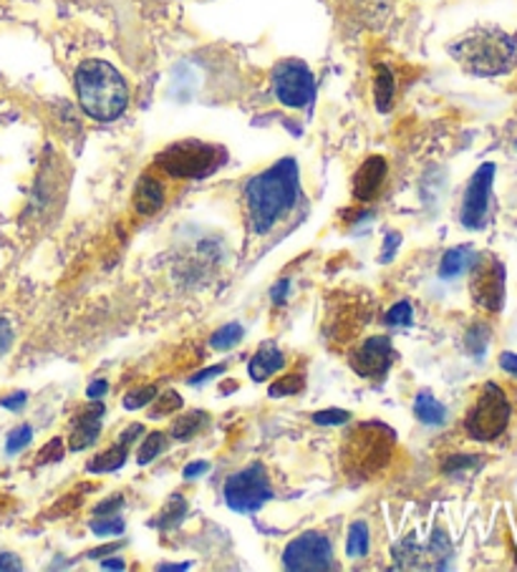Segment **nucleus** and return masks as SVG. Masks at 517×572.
<instances>
[{
	"instance_id": "f257e3e1",
	"label": "nucleus",
	"mask_w": 517,
	"mask_h": 572,
	"mask_svg": "<svg viewBox=\"0 0 517 572\" xmlns=\"http://www.w3.org/2000/svg\"><path fill=\"white\" fill-rule=\"evenodd\" d=\"M298 199V164L280 160L270 170L260 172L245 184V205L252 233L266 235L286 213H291Z\"/></svg>"
},
{
	"instance_id": "f03ea898",
	"label": "nucleus",
	"mask_w": 517,
	"mask_h": 572,
	"mask_svg": "<svg viewBox=\"0 0 517 572\" xmlns=\"http://www.w3.org/2000/svg\"><path fill=\"white\" fill-rule=\"evenodd\" d=\"M76 96L82 109L96 121H114L129 104L125 76L107 61L91 58L76 68Z\"/></svg>"
},
{
	"instance_id": "7ed1b4c3",
	"label": "nucleus",
	"mask_w": 517,
	"mask_h": 572,
	"mask_svg": "<svg viewBox=\"0 0 517 572\" xmlns=\"http://www.w3.org/2000/svg\"><path fill=\"white\" fill-rule=\"evenodd\" d=\"M452 58L475 76L510 74L517 64L515 39L499 29H475L450 46Z\"/></svg>"
},
{
	"instance_id": "20e7f679",
	"label": "nucleus",
	"mask_w": 517,
	"mask_h": 572,
	"mask_svg": "<svg viewBox=\"0 0 517 572\" xmlns=\"http://www.w3.org/2000/svg\"><path fill=\"white\" fill-rule=\"evenodd\" d=\"M394 431L379 421L358 424L344 442V466L352 477L366 479L379 474L394 454Z\"/></svg>"
},
{
	"instance_id": "39448f33",
	"label": "nucleus",
	"mask_w": 517,
	"mask_h": 572,
	"mask_svg": "<svg viewBox=\"0 0 517 572\" xmlns=\"http://www.w3.org/2000/svg\"><path fill=\"white\" fill-rule=\"evenodd\" d=\"M157 164H160V170H164L170 177L205 180L223 164V152L213 144L187 139V142L166 147L164 152L157 157Z\"/></svg>"
},
{
	"instance_id": "423d86ee",
	"label": "nucleus",
	"mask_w": 517,
	"mask_h": 572,
	"mask_svg": "<svg viewBox=\"0 0 517 572\" xmlns=\"http://www.w3.org/2000/svg\"><path fill=\"white\" fill-rule=\"evenodd\" d=\"M510 401L497 384H485L477 396V403L467 413V434L477 442H493L510 424Z\"/></svg>"
},
{
	"instance_id": "0eeeda50",
	"label": "nucleus",
	"mask_w": 517,
	"mask_h": 572,
	"mask_svg": "<svg viewBox=\"0 0 517 572\" xmlns=\"http://www.w3.org/2000/svg\"><path fill=\"white\" fill-rule=\"evenodd\" d=\"M225 499L227 507L235 509V512H258L268 499H273V487H270L266 466L250 464L245 466L243 472L233 474V477L225 482Z\"/></svg>"
},
{
	"instance_id": "6e6552de",
	"label": "nucleus",
	"mask_w": 517,
	"mask_h": 572,
	"mask_svg": "<svg viewBox=\"0 0 517 572\" xmlns=\"http://www.w3.org/2000/svg\"><path fill=\"white\" fill-rule=\"evenodd\" d=\"M472 301L485 311L497 313L505 303V268L495 255H480L470 266Z\"/></svg>"
},
{
	"instance_id": "1a4fd4ad",
	"label": "nucleus",
	"mask_w": 517,
	"mask_h": 572,
	"mask_svg": "<svg viewBox=\"0 0 517 572\" xmlns=\"http://www.w3.org/2000/svg\"><path fill=\"white\" fill-rule=\"evenodd\" d=\"M273 94L283 107L303 109L315 96V78L303 61H283L273 72Z\"/></svg>"
},
{
	"instance_id": "9d476101",
	"label": "nucleus",
	"mask_w": 517,
	"mask_h": 572,
	"mask_svg": "<svg viewBox=\"0 0 517 572\" xmlns=\"http://www.w3.org/2000/svg\"><path fill=\"white\" fill-rule=\"evenodd\" d=\"M283 565L293 572H323L333 568V548L326 535L305 532L288 544Z\"/></svg>"
},
{
	"instance_id": "9b49d317",
	"label": "nucleus",
	"mask_w": 517,
	"mask_h": 572,
	"mask_svg": "<svg viewBox=\"0 0 517 572\" xmlns=\"http://www.w3.org/2000/svg\"><path fill=\"white\" fill-rule=\"evenodd\" d=\"M493 180H495V164H482L480 170L472 174L462 199V213L460 219L467 230H482L487 225V213H489V192H493Z\"/></svg>"
},
{
	"instance_id": "f8f14e48",
	"label": "nucleus",
	"mask_w": 517,
	"mask_h": 572,
	"mask_svg": "<svg viewBox=\"0 0 517 572\" xmlns=\"http://www.w3.org/2000/svg\"><path fill=\"white\" fill-rule=\"evenodd\" d=\"M394 346L387 336L366 338L352 354V368L364 378H379L389 371Z\"/></svg>"
},
{
	"instance_id": "ddd939ff",
	"label": "nucleus",
	"mask_w": 517,
	"mask_h": 572,
	"mask_svg": "<svg viewBox=\"0 0 517 572\" xmlns=\"http://www.w3.org/2000/svg\"><path fill=\"white\" fill-rule=\"evenodd\" d=\"M384 180H387V162H384V157H369V160L358 166L354 177V197L362 202L374 199L379 195Z\"/></svg>"
},
{
	"instance_id": "4468645a",
	"label": "nucleus",
	"mask_w": 517,
	"mask_h": 572,
	"mask_svg": "<svg viewBox=\"0 0 517 572\" xmlns=\"http://www.w3.org/2000/svg\"><path fill=\"white\" fill-rule=\"evenodd\" d=\"M101 413H104L101 403H94V407L86 409L82 417L76 419L72 439H68V446H72V452H84V449H89L91 444H96V439H99V431H101V419H99Z\"/></svg>"
},
{
	"instance_id": "2eb2a0df",
	"label": "nucleus",
	"mask_w": 517,
	"mask_h": 572,
	"mask_svg": "<svg viewBox=\"0 0 517 572\" xmlns=\"http://www.w3.org/2000/svg\"><path fill=\"white\" fill-rule=\"evenodd\" d=\"M164 205V187L152 174H142V180L134 187V209L139 215H157Z\"/></svg>"
},
{
	"instance_id": "dca6fc26",
	"label": "nucleus",
	"mask_w": 517,
	"mask_h": 572,
	"mask_svg": "<svg viewBox=\"0 0 517 572\" xmlns=\"http://www.w3.org/2000/svg\"><path fill=\"white\" fill-rule=\"evenodd\" d=\"M283 366H286V358L278 350V346H273V343H266V346H262L258 354L252 356L248 371H250L252 381H268V378L278 374Z\"/></svg>"
},
{
	"instance_id": "f3484780",
	"label": "nucleus",
	"mask_w": 517,
	"mask_h": 572,
	"mask_svg": "<svg viewBox=\"0 0 517 572\" xmlns=\"http://www.w3.org/2000/svg\"><path fill=\"white\" fill-rule=\"evenodd\" d=\"M394 91H397V84H394V76L387 66H376V78H374V99L376 109L389 111L394 104Z\"/></svg>"
},
{
	"instance_id": "a211bd4d",
	"label": "nucleus",
	"mask_w": 517,
	"mask_h": 572,
	"mask_svg": "<svg viewBox=\"0 0 517 572\" xmlns=\"http://www.w3.org/2000/svg\"><path fill=\"white\" fill-rule=\"evenodd\" d=\"M127 456H129V446L125 444V442H119L117 446H111V449H107V452L104 454H99L96 456L94 462H89V472L91 474H104V472H117V470H121V466H125V462H127Z\"/></svg>"
},
{
	"instance_id": "6ab92c4d",
	"label": "nucleus",
	"mask_w": 517,
	"mask_h": 572,
	"mask_svg": "<svg viewBox=\"0 0 517 572\" xmlns=\"http://www.w3.org/2000/svg\"><path fill=\"white\" fill-rule=\"evenodd\" d=\"M414 413H417V419L422 421V424H429V427H440V424H444V419H446V409L442 407L440 401L432 399L429 393L417 396Z\"/></svg>"
},
{
	"instance_id": "aec40b11",
	"label": "nucleus",
	"mask_w": 517,
	"mask_h": 572,
	"mask_svg": "<svg viewBox=\"0 0 517 572\" xmlns=\"http://www.w3.org/2000/svg\"><path fill=\"white\" fill-rule=\"evenodd\" d=\"M472 260H475V258H472L470 248H454L442 258L440 276L442 278H457V276H462L464 270H470Z\"/></svg>"
},
{
	"instance_id": "412c9836",
	"label": "nucleus",
	"mask_w": 517,
	"mask_h": 572,
	"mask_svg": "<svg viewBox=\"0 0 517 572\" xmlns=\"http://www.w3.org/2000/svg\"><path fill=\"white\" fill-rule=\"evenodd\" d=\"M185 512H187V501L182 499L180 495L170 497V501H166V505L162 507V512L154 517V527H160V530H170V527L182 522Z\"/></svg>"
},
{
	"instance_id": "4be33fe9",
	"label": "nucleus",
	"mask_w": 517,
	"mask_h": 572,
	"mask_svg": "<svg viewBox=\"0 0 517 572\" xmlns=\"http://www.w3.org/2000/svg\"><path fill=\"white\" fill-rule=\"evenodd\" d=\"M348 558H364L369 552V527L366 522H354L348 530V542H346Z\"/></svg>"
},
{
	"instance_id": "5701e85b",
	"label": "nucleus",
	"mask_w": 517,
	"mask_h": 572,
	"mask_svg": "<svg viewBox=\"0 0 517 572\" xmlns=\"http://www.w3.org/2000/svg\"><path fill=\"white\" fill-rule=\"evenodd\" d=\"M203 421H205V413H185V417H180L172 424V436L177 439V442H187V439H192V434H195Z\"/></svg>"
},
{
	"instance_id": "b1692460",
	"label": "nucleus",
	"mask_w": 517,
	"mask_h": 572,
	"mask_svg": "<svg viewBox=\"0 0 517 572\" xmlns=\"http://www.w3.org/2000/svg\"><path fill=\"white\" fill-rule=\"evenodd\" d=\"M164 446H166L164 434H162V431H154V434H149L142 442V446H139L137 462L139 464H149V462L157 460V456L164 452Z\"/></svg>"
},
{
	"instance_id": "393cba45",
	"label": "nucleus",
	"mask_w": 517,
	"mask_h": 572,
	"mask_svg": "<svg viewBox=\"0 0 517 572\" xmlns=\"http://www.w3.org/2000/svg\"><path fill=\"white\" fill-rule=\"evenodd\" d=\"M240 338H243V325H238V323H227V325H223L220 331L215 333L213 341H209V343H213L215 350H227V348L238 346Z\"/></svg>"
},
{
	"instance_id": "a878e982",
	"label": "nucleus",
	"mask_w": 517,
	"mask_h": 572,
	"mask_svg": "<svg viewBox=\"0 0 517 572\" xmlns=\"http://www.w3.org/2000/svg\"><path fill=\"white\" fill-rule=\"evenodd\" d=\"M298 391H303V376H295V374L278 378V381L268 389V393L273 396V399H283V396H293Z\"/></svg>"
},
{
	"instance_id": "bb28decb",
	"label": "nucleus",
	"mask_w": 517,
	"mask_h": 572,
	"mask_svg": "<svg viewBox=\"0 0 517 572\" xmlns=\"http://www.w3.org/2000/svg\"><path fill=\"white\" fill-rule=\"evenodd\" d=\"M487 341H489V331L485 328V325H472L470 333H467V350L472 356H482L485 354L487 348Z\"/></svg>"
},
{
	"instance_id": "cd10ccee",
	"label": "nucleus",
	"mask_w": 517,
	"mask_h": 572,
	"mask_svg": "<svg viewBox=\"0 0 517 572\" xmlns=\"http://www.w3.org/2000/svg\"><path fill=\"white\" fill-rule=\"evenodd\" d=\"M154 399H157V386H142V389L129 391V393L125 396V407H127L129 411L144 409L147 403L154 401Z\"/></svg>"
},
{
	"instance_id": "c85d7f7f",
	"label": "nucleus",
	"mask_w": 517,
	"mask_h": 572,
	"mask_svg": "<svg viewBox=\"0 0 517 572\" xmlns=\"http://www.w3.org/2000/svg\"><path fill=\"white\" fill-rule=\"evenodd\" d=\"M31 436H33V429L31 427H19V429H13L11 431V436H8V442H6V452L8 454H19V452H23L25 446L31 444Z\"/></svg>"
},
{
	"instance_id": "c756f323",
	"label": "nucleus",
	"mask_w": 517,
	"mask_h": 572,
	"mask_svg": "<svg viewBox=\"0 0 517 572\" xmlns=\"http://www.w3.org/2000/svg\"><path fill=\"white\" fill-rule=\"evenodd\" d=\"M348 419H352V413L344 409H326V411L313 413V421L319 427H341V424H346Z\"/></svg>"
},
{
	"instance_id": "7c9ffc66",
	"label": "nucleus",
	"mask_w": 517,
	"mask_h": 572,
	"mask_svg": "<svg viewBox=\"0 0 517 572\" xmlns=\"http://www.w3.org/2000/svg\"><path fill=\"white\" fill-rule=\"evenodd\" d=\"M180 407H182V396L177 391H170V393H164L162 399H157V409H154L152 417L154 419L166 417V413H174Z\"/></svg>"
},
{
	"instance_id": "2f4dec72",
	"label": "nucleus",
	"mask_w": 517,
	"mask_h": 572,
	"mask_svg": "<svg viewBox=\"0 0 517 572\" xmlns=\"http://www.w3.org/2000/svg\"><path fill=\"white\" fill-rule=\"evenodd\" d=\"M91 530H94V535H99V537L119 535V532H125V522H121V519L114 515L109 519H96V522H91Z\"/></svg>"
},
{
	"instance_id": "473e14b6",
	"label": "nucleus",
	"mask_w": 517,
	"mask_h": 572,
	"mask_svg": "<svg viewBox=\"0 0 517 572\" xmlns=\"http://www.w3.org/2000/svg\"><path fill=\"white\" fill-rule=\"evenodd\" d=\"M411 319H414V315H411V305H409L407 301L397 303V305H394L391 311L387 313V323H389V325H409Z\"/></svg>"
},
{
	"instance_id": "72a5a7b5",
	"label": "nucleus",
	"mask_w": 517,
	"mask_h": 572,
	"mask_svg": "<svg viewBox=\"0 0 517 572\" xmlns=\"http://www.w3.org/2000/svg\"><path fill=\"white\" fill-rule=\"evenodd\" d=\"M61 456H64V442H61V439H51V442L39 452V462L41 464L58 462Z\"/></svg>"
},
{
	"instance_id": "f704fd0d",
	"label": "nucleus",
	"mask_w": 517,
	"mask_h": 572,
	"mask_svg": "<svg viewBox=\"0 0 517 572\" xmlns=\"http://www.w3.org/2000/svg\"><path fill=\"white\" fill-rule=\"evenodd\" d=\"M480 456H450V462H444V472H457L467 470V466H477Z\"/></svg>"
},
{
	"instance_id": "c9c22d12",
	"label": "nucleus",
	"mask_w": 517,
	"mask_h": 572,
	"mask_svg": "<svg viewBox=\"0 0 517 572\" xmlns=\"http://www.w3.org/2000/svg\"><path fill=\"white\" fill-rule=\"evenodd\" d=\"M25 401H29V393L19 391V393H13V396H6V399H0V407L11 409V411H19V409L25 407Z\"/></svg>"
},
{
	"instance_id": "e433bc0d",
	"label": "nucleus",
	"mask_w": 517,
	"mask_h": 572,
	"mask_svg": "<svg viewBox=\"0 0 517 572\" xmlns=\"http://www.w3.org/2000/svg\"><path fill=\"white\" fill-rule=\"evenodd\" d=\"M11 343H13V328H11V323H8L6 319H0V356H3L6 350L11 348Z\"/></svg>"
},
{
	"instance_id": "4c0bfd02",
	"label": "nucleus",
	"mask_w": 517,
	"mask_h": 572,
	"mask_svg": "<svg viewBox=\"0 0 517 572\" xmlns=\"http://www.w3.org/2000/svg\"><path fill=\"white\" fill-rule=\"evenodd\" d=\"M121 505H125V499L121 497H109L107 501H101V505L96 507V515H111V512H117Z\"/></svg>"
},
{
	"instance_id": "58836bf2",
	"label": "nucleus",
	"mask_w": 517,
	"mask_h": 572,
	"mask_svg": "<svg viewBox=\"0 0 517 572\" xmlns=\"http://www.w3.org/2000/svg\"><path fill=\"white\" fill-rule=\"evenodd\" d=\"M399 242H401V235H397V233H389L387 235V245H384V262H389L391 260V255H394V250L399 248Z\"/></svg>"
},
{
	"instance_id": "ea45409f",
	"label": "nucleus",
	"mask_w": 517,
	"mask_h": 572,
	"mask_svg": "<svg viewBox=\"0 0 517 572\" xmlns=\"http://www.w3.org/2000/svg\"><path fill=\"white\" fill-rule=\"evenodd\" d=\"M223 374H225V366H213V368H207V371H203V374L192 376L190 384H205V381H209V378H213V376H223Z\"/></svg>"
},
{
	"instance_id": "a19ab883",
	"label": "nucleus",
	"mask_w": 517,
	"mask_h": 572,
	"mask_svg": "<svg viewBox=\"0 0 517 572\" xmlns=\"http://www.w3.org/2000/svg\"><path fill=\"white\" fill-rule=\"evenodd\" d=\"M209 470V464L207 462H192V464H187L185 466V479H195V477H200V474H205Z\"/></svg>"
},
{
	"instance_id": "79ce46f5",
	"label": "nucleus",
	"mask_w": 517,
	"mask_h": 572,
	"mask_svg": "<svg viewBox=\"0 0 517 572\" xmlns=\"http://www.w3.org/2000/svg\"><path fill=\"white\" fill-rule=\"evenodd\" d=\"M499 368H503V371H507V374L517 376V356L515 354L499 356Z\"/></svg>"
},
{
	"instance_id": "37998d69",
	"label": "nucleus",
	"mask_w": 517,
	"mask_h": 572,
	"mask_svg": "<svg viewBox=\"0 0 517 572\" xmlns=\"http://www.w3.org/2000/svg\"><path fill=\"white\" fill-rule=\"evenodd\" d=\"M21 568H23L21 560L15 558V554H11V552L0 554V570H21Z\"/></svg>"
},
{
	"instance_id": "c03bdc74",
	"label": "nucleus",
	"mask_w": 517,
	"mask_h": 572,
	"mask_svg": "<svg viewBox=\"0 0 517 572\" xmlns=\"http://www.w3.org/2000/svg\"><path fill=\"white\" fill-rule=\"evenodd\" d=\"M109 391V384L107 381H94L91 386H89V389H86V396H89V399H101V396L104 393H107Z\"/></svg>"
},
{
	"instance_id": "a18cd8bd",
	"label": "nucleus",
	"mask_w": 517,
	"mask_h": 572,
	"mask_svg": "<svg viewBox=\"0 0 517 572\" xmlns=\"http://www.w3.org/2000/svg\"><path fill=\"white\" fill-rule=\"evenodd\" d=\"M142 424H131L127 431H125V434H121V439H119V442H125L127 446H131V444H134V439L139 436V434H142Z\"/></svg>"
},
{
	"instance_id": "49530a36",
	"label": "nucleus",
	"mask_w": 517,
	"mask_h": 572,
	"mask_svg": "<svg viewBox=\"0 0 517 572\" xmlns=\"http://www.w3.org/2000/svg\"><path fill=\"white\" fill-rule=\"evenodd\" d=\"M286 293H288V280H280V285L273 288V301H276V303H283V301H286Z\"/></svg>"
},
{
	"instance_id": "de8ad7c7",
	"label": "nucleus",
	"mask_w": 517,
	"mask_h": 572,
	"mask_svg": "<svg viewBox=\"0 0 517 572\" xmlns=\"http://www.w3.org/2000/svg\"><path fill=\"white\" fill-rule=\"evenodd\" d=\"M101 565L107 568V570H125V562H121L119 558H109V560H104Z\"/></svg>"
},
{
	"instance_id": "09e8293b",
	"label": "nucleus",
	"mask_w": 517,
	"mask_h": 572,
	"mask_svg": "<svg viewBox=\"0 0 517 572\" xmlns=\"http://www.w3.org/2000/svg\"><path fill=\"white\" fill-rule=\"evenodd\" d=\"M111 550H117V544H107V548L94 550V552H89V558H91V560H99V558H104V554H109Z\"/></svg>"
},
{
	"instance_id": "8fccbe9b",
	"label": "nucleus",
	"mask_w": 517,
	"mask_h": 572,
	"mask_svg": "<svg viewBox=\"0 0 517 572\" xmlns=\"http://www.w3.org/2000/svg\"><path fill=\"white\" fill-rule=\"evenodd\" d=\"M160 570H187V565H160Z\"/></svg>"
}]
</instances>
